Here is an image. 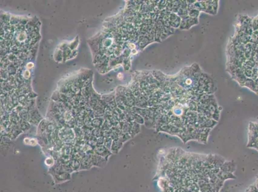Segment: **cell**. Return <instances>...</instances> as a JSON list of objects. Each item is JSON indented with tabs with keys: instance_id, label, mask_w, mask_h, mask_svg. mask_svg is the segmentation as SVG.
I'll return each instance as SVG.
<instances>
[{
	"instance_id": "obj_1",
	"label": "cell",
	"mask_w": 258,
	"mask_h": 192,
	"mask_svg": "<svg viewBox=\"0 0 258 192\" xmlns=\"http://www.w3.org/2000/svg\"><path fill=\"white\" fill-rule=\"evenodd\" d=\"M58 135L59 138H60L64 143H71V145H73L72 143H73L74 145L75 135L73 129H72V128L67 126H64L61 130H58Z\"/></svg>"
},
{
	"instance_id": "obj_2",
	"label": "cell",
	"mask_w": 258,
	"mask_h": 192,
	"mask_svg": "<svg viewBox=\"0 0 258 192\" xmlns=\"http://www.w3.org/2000/svg\"><path fill=\"white\" fill-rule=\"evenodd\" d=\"M88 156L93 167L94 166L99 168H104L107 163V161H108V159L98 156L95 153L91 154Z\"/></svg>"
},
{
	"instance_id": "obj_3",
	"label": "cell",
	"mask_w": 258,
	"mask_h": 192,
	"mask_svg": "<svg viewBox=\"0 0 258 192\" xmlns=\"http://www.w3.org/2000/svg\"><path fill=\"white\" fill-rule=\"evenodd\" d=\"M51 175L52 176V178L55 184H59L66 182V181H69L71 179V174L62 171L53 174Z\"/></svg>"
},
{
	"instance_id": "obj_4",
	"label": "cell",
	"mask_w": 258,
	"mask_h": 192,
	"mask_svg": "<svg viewBox=\"0 0 258 192\" xmlns=\"http://www.w3.org/2000/svg\"><path fill=\"white\" fill-rule=\"evenodd\" d=\"M198 23V18H191L188 15L187 17L182 19L179 28L181 30H188L190 29L191 26L196 25Z\"/></svg>"
},
{
	"instance_id": "obj_5",
	"label": "cell",
	"mask_w": 258,
	"mask_h": 192,
	"mask_svg": "<svg viewBox=\"0 0 258 192\" xmlns=\"http://www.w3.org/2000/svg\"><path fill=\"white\" fill-rule=\"evenodd\" d=\"M7 136L10 140H15L20 134L23 133V132L18 127V125L11 123L10 126L7 129Z\"/></svg>"
},
{
	"instance_id": "obj_6",
	"label": "cell",
	"mask_w": 258,
	"mask_h": 192,
	"mask_svg": "<svg viewBox=\"0 0 258 192\" xmlns=\"http://www.w3.org/2000/svg\"><path fill=\"white\" fill-rule=\"evenodd\" d=\"M30 113V120L29 123L34 126H39L40 122L43 120L42 117L39 114L38 111L35 108H34L29 111Z\"/></svg>"
},
{
	"instance_id": "obj_7",
	"label": "cell",
	"mask_w": 258,
	"mask_h": 192,
	"mask_svg": "<svg viewBox=\"0 0 258 192\" xmlns=\"http://www.w3.org/2000/svg\"><path fill=\"white\" fill-rule=\"evenodd\" d=\"M94 152L96 154H97V155L105 158L106 159H108L109 157L112 154L111 150L107 149L104 145L96 146L94 148Z\"/></svg>"
},
{
	"instance_id": "obj_8",
	"label": "cell",
	"mask_w": 258,
	"mask_h": 192,
	"mask_svg": "<svg viewBox=\"0 0 258 192\" xmlns=\"http://www.w3.org/2000/svg\"><path fill=\"white\" fill-rule=\"evenodd\" d=\"M182 19L177 14L171 13L170 15V20L169 22L170 24V26L173 28H179Z\"/></svg>"
},
{
	"instance_id": "obj_9",
	"label": "cell",
	"mask_w": 258,
	"mask_h": 192,
	"mask_svg": "<svg viewBox=\"0 0 258 192\" xmlns=\"http://www.w3.org/2000/svg\"><path fill=\"white\" fill-rule=\"evenodd\" d=\"M136 106L140 108H147L148 104V99L146 98V95L141 94L136 99Z\"/></svg>"
},
{
	"instance_id": "obj_10",
	"label": "cell",
	"mask_w": 258,
	"mask_h": 192,
	"mask_svg": "<svg viewBox=\"0 0 258 192\" xmlns=\"http://www.w3.org/2000/svg\"><path fill=\"white\" fill-rule=\"evenodd\" d=\"M92 167L93 165L90 162L89 156L86 154V155L84 157H83V158L81 160H80V168L79 171H81V170H89Z\"/></svg>"
},
{
	"instance_id": "obj_11",
	"label": "cell",
	"mask_w": 258,
	"mask_h": 192,
	"mask_svg": "<svg viewBox=\"0 0 258 192\" xmlns=\"http://www.w3.org/2000/svg\"><path fill=\"white\" fill-rule=\"evenodd\" d=\"M220 170L225 172L233 173L236 170V164L233 161L225 162L220 168Z\"/></svg>"
},
{
	"instance_id": "obj_12",
	"label": "cell",
	"mask_w": 258,
	"mask_h": 192,
	"mask_svg": "<svg viewBox=\"0 0 258 192\" xmlns=\"http://www.w3.org/2000/svg\"><path fill=\"white\" fill-rule=\"evenodd\" d=\"M243 86L250 88L252 91H253L256 94H258V87L256 85L254 80L250 78H247Z\"/></svg>"
},
{
	"instance_id": "obj_13",
	"label": "cell",
	"mask_w": 258,
	"mask_h": 192,
	"mask_svg": "<svg viewBox=\"0 0 258 192\" xmlns=\"http://www.w3.org/2000/svg\"><path fill=\"white\" fill-rule=\"evenodd\" d=\"M123 146V143L121 142L120 140H113L111 148V151L112 153V154H117L121 150Z\"/></svg>"
},
{
	"instance_id": "obj_14",
	"label": "cell",
	"mask_w": 258,
	"mask_h": 192,
	"mask_svg": "<svg viewBox=\"0 0 258 192\" xmlns=\"http://www.w3.org/2000/svg\"><path fill=\"white\" fill-rule=\"evenodd\" d=\"M186 2H181L180 7L179 10L178 12H177V15H178L181 19L185 18L188 16V10L187 8V3H185Z\"/></svg>"
},
{
	"instance_id": "obj_15",
	"label": "cell",
	"mask_w": 258,
	"mask_h": 192,
	"mask_svg": "<svg viewBox=\"0 0 258 192\" xmlns=\"http://www.w3.org/2000/svg\"><path fill=\"white\" fill-rule=\"evenodd\" d=\"M217 177L219 179L222 180V181H224L227 179H236V177L233 175V173H230L229 172H225L223 170H220V172L217 175Z\"/></svg>"
},
{
	"instance_id": "obj_16",
	"label": "cell",
	"mask_w": 258,
	"mask_h": 192,
	"mask_svg": "<svg viewBox=\"0 0 258 192\" xmlns=\"http://www.w3.org/2000/svg\"><path fill=\"white\" fill-rule=\"evenodd\" d=\"M69 165H70V167H71L72 170H73V172H78L80 170V161L78 160V159L73 158V157H71L70 160H69Z\"/></svg>"
},
{
	"instance_id": "obj_17",
	"label": "cell",
	"mask_w": 258,
	"mask_h": 192,
	"mask_svg": "<svg viewBox=\"0 0 258 192\" xmlns=\"http://www.w3.org/2000/svg\"><path fill=\"white\" fill-rule=\"evenodd\" d=\"M50 120L48 119H43L38 126V130H37V134L38 135H41L43 134L46 131L47 126L49 124Z\"/></svg>"
},
{
	"instance_id": "obj_18",
	"label": "cell",
	"mask_w": 258,
	"mask_h": 192,
	"mask_svg": "<svg viewBox=\"0 0 258 192\" xmlns=\"http://www.w3.org/2000/svg\"><path fill=\"white\" fill-rule=\"evenodd\" d=\"M226 162L224 158L220 156H214V162H213V167L220 168L223 163Z\"/></svg>"
},
{
	"instance_id": "obj_19",
	"label": "cell",
	"mask_w": 258,
	"mask_h": 192,
	"mask_svg": "<svg viewBox=\"0 0 258 192\" xmlns=\"http://www.w3.org/2000/svg\"><path fill=\"white\" fill-rule=\"evenodd\" d=\"M30 124L28 121H26L22 119H20V120L19 121L18 126L20 128L23 132L27 131L30 129Z\"/></svg>"
},
{
	"instance_id": "obj_20",
	"label": "cell",
	"mask_w": 258,
	"mask_h": 192,
	"mask_svg": "<svg viewBox=\"0 0 258 192\" xmlns=\"http://www.w3.org/2000/svg\"><path fill=\"white\" fill-rule=\"evenodd\" d=\"M152 42V41L150 40V39H148L147 37L144 36H144L141 35V37H139V39H138L139 46L141 48H142V49H143V48L145 46H147L150 43V42Z\"/></svg>"
},
{
	"instance_id": "obj_21",
	"label": "cell",
	"mask_w": 258,
	"mask_h": 192,
	"mask_svg": "<svg viewBox=\"0 0 258 192\" xmlns=\"http://www.w3.org/2000/svg\"><path fill=\"white\" fill-rule=\"evenodd\" d=\"M105 119V117H99V118H94L92 120V126L93 128H101Z\"/></svg>"
},
{
	"instance_id": "obj_22",
	"label": "cell",
	"mask_w": 258,
	"mask_h": 192,
	"mask_svg": "<svg viewBox=\"0 0 258 192\" xmlns=\"http://www.w3.org/2000/svg\"><path fill=\"white\" fill-rule=\"evenodd\" d=\"M139 131H140V126L139 124L136 123V122H132V127L131 130L129 132V134L131 136V137H133L139 133Z\"/></svg>"
},
{
	"instance_id": "obj_23",
	"label": "cell",
	"mask_w": 258,
	"mask_h": 192,
	"mask_svg": "<svg viewBox=\"0 0 258 192\" xmlns=\"http://www.w3.org/2000/svg\"><path fill=\"white\" fill-rule=\"evenodd\" d=\"M216 124L217 121H215L214 120L212 119H207L200 126L201 128H209V129H211Z\"/></svg>"
},
{
	"instance_id": "obj_24",
	"label": "cell",
	"mask_w": 258,
	"mask_h": 192,
	"mask_svg": "<svg viewBox=\"0 0 258 192\" xmlns=\"http://www.w3.org/2000/svg\"><path fill=\"white\" fill-rule=\"evenodd\" d=\"M19 114L16 112L12 111V113L10 115V120L11 122V123L18 125L19 121L20 120V117L18 115Z\"/></svg>"
},
{
	"instance_id": "obj_25",
	"label": "cell",
	"mask_w": 258,
	"mask_h": 192,
	"mask_svg": "<svg viewBox=\"0 0 258 192\" xmlns=\"http://www.w3.org/2000/svg\"><path fill=\"white\" fill-rule=\"evenodd\" d=\"M56 163V160L55 158L52 156H48L46 159L45 160V164L46 167L51 168L53 165H54Z\"/></svg>"
},
{
	"instance_id": "obj_26",
	"label": "cell",
	"mask_w": 258,
	"mask_h": 192,
	"mask_svg": "<svg viewBox=\"0 0 258 192\" xmlns=\"http://www.w3.org/2000/svg\"><path fill=\"white\" fill-rule=\"evenodd\" d=\"M7 71H8L10 76H13L14 75V74H17L18 67H16L14 63H10L8 66V67H7Z\"/></svg>"
},
{
	"instance_id": "obj_27",
	"label": "cell",
	"mask_w": 258,
	"mask_h": 192,
	"mask_svg": "<svg viewBox=\"0 0 258 192\" xmlns=\"http://www.w3.org/2000/svg\"><path fill=\"white\" fill-rule=\"evenodd\" d=\"M104 131L102 130L101 128H93L92 130V136H94L96 138H100L104 136Z\"/></svg>"
},
{
	"instance_id": "obj_28",
	"label": "cell",
	"mask_w": 258,
	"mask_h": 192,
	"mask_svg": "<svg viewBox=\"0 0 258 192\" xmlns=\"http://www.w3.org/2000/svg\"><path fill=\"white\" fill-rule=\"evenodd\" d=\"M101 99L102 100H104L105 102L107 104L110 102H111L112 101H113L115 99V95L114 94H107V95H102Z\"/></svg>"
},
{
	"instance_id": "obj_29",
	"label": "cell",
	"mask_w": 258,
	"mask_h": 192,
	"mask_svg": "<svg viewBox=\"0 0 258 192\" xmlns=\"http://www.w3.org/2000/svg\"><path fill=\"white\" fill-rule=\"evenodd\" d=\"M131 138L132 137L130 135V134H129V133H124L121 132V133L120 134V136L119 140H120L123 143H124V142H127V140H128L129 139H131Z\"/></svg>"
},
{
	"instance_id": "obj_30",
	"label": "cell",
	"mask_w": 258,
	"mask_h": 192,
	"mask_svg": "<svg viewBox=\"0 0 258 192\" xmlns=\"http://www.w3.org/2000/svg\"><path fill=\"white\" fill-rule=\"evenodd\" d=\"M112 126H113L112 125V124L111 123V122L109 120L105 119V121H104V122L103 125H102V126H101V128L102 129V130L105 131V130H111V128L112 127Z\"/></svg>"
},
{
	"instance_id": "obj_31",
	"label": "cell",
	"mask_w": 258,
	"mask_h": 192,
	"mask_svg": "<svg viewBox=\"0 0 258 192\" xmlns=\"http://www.w3.org/2000/svg\"><path fill=\"white\" fill-rule=\"evenodd\" d=\"M173 112H174V114H175V116L179 117V116L182 115V113L184 112V110L181 107H180V106H175V107L173 108Z\"/></svg>"
},
{
	"instance_id": "obj_32",
	"label": "cell",
	"mask_w": 258,
	"mask_h": 192,
	"mask_svg": "<svg viewBox=\"0 0 258 192\" xmlns=\"http://www.w3.org/2000/svg\"><path fill=\"white\" fill-rule=\"evenodd\" d=\"M134 122L139 124H142L144 123V119L142 116L137 114H134Z\"/></svg>"
},
{
	"instance_id": "obj_33",
	"label": "cell",
	"mask_w": 258,
	"mask_h": 192,
	"mask_svg": "<svg viewBox=\"0 0 258 192\" xmlns=\"http://www.w3.org/2000/svg\"><path fill=\"white\" fill-rule=\"evenodd\" d=\"M188 106H189V109L191 111H197L198 109V104L196 101L192 100L190 101V103L188 104Z\"/></svg>"
},
{
	"instance_id": "obj_34",
	"label": "cell",
	"mask_w": 258,
	"mask_h": 192,
	"mask_svg": "<svg viewBox=\"0 0 258 192\" xmlns=\"http://www.w3.org/2000/svg\"><path fill=\"white\" fill-rule=\"evenodd\" d=\"M199 14L200 11H198L197 9H193L191 10H190V11H188V15L193 18H198Z\"/></svg>"
},
{
	"instance_id": "obj_35",
	"label": "cell",
	"mask_w": 258,
	"mask_h": 192,
	"mask_svg": "<svg viewBox=\"0 0 258 192\" xmlns=\"http://www.w3.org/2000/svg\"><path fill=\"white\" fill-rule=\"evenodd\" d=\"M252 27L253 28L254 31L258 30V15L252 20Z\"/></svg>"
},
{
	"instance_id": "obj_36",
	"label": "cell",
	"mask_w": 258,
	"mask_h": 192,
	"mask_svg": "<svg viewBox=\"0 0 258 192\" xmlns=\"http://www.w3.org/2000/svg\"><path fill=\"white\" fill-rule=\"evenodd\" d=\"M1 64H2V65H1L2 69H7V67L10 64V61L8 59V58H4V59H2V62H1Z\"/></svg>"
},
{
	"instance_id": "obj_37",
	"label": "cell",
	"mask_w": 258,
	"mask_h": 192,
	"mask_svg": "<svg viewBox=\"0 0 258 192\" xmlns=\"http://www.w3.org/2000/svg\"><path fill=\"white\" fill-rule=\"evenodd\" d=\"M112 142H113V140H112L111 137H109V138H105L104 146L107 149H109V150H111V148L112 144Z\"/></svg>"
},
{
	"instance_id": "obj_38",
	"label": "cell",
	"mask_w": 258,
	"mask_h": 192,
	"mask_svg": "<svg viewBox=\"0 0 258 192\" xmlns=\"http://www.w3.org/2000/svg\"><path fill=\"white\" fill-rule=\"evenodd\" d=\"M253 69H246L244 70V74L247 78H251L253 76Z\"/></svg>"
},
{
	"instance_id": "obj_39",
	"label": "cell",
	"mask_w": 258,
	"mask_h": 192,
	"mask_svg": "<svg viewBox=\"0 0 258 192\" xmlns=\"http://www.w3.org/2000/svg\"><path fill=\"white\" fill-rule=\"evenodd\" d=\"M105 140V138L104 136H101L100 138H98L97 139V146H103L104 145Z\"/></svg>"
},
{
	"instance_id": "obj_40",
	"label": "cell",
	"mask_w": 258,
	"mask_h": 192,
	"mask_svg": "<svg viewBox=\"0 0 258 192\" xmlns=\"http://www.w3.org/2000/svg\"><path fill=\"white\" fill-rule=\"evenodd\" d=\"M30 71L28 70H27V69H26V70L23 71V78L25 79H28L30 78Z\"/></svg>"
},
{
	"instance_id": "obj_41",
	"label": "cell",
	"mask_w": 258,
	"mask_h": 192,
	"mask_svg": "<svg viewBox=\"0 0 258 192\" xmlns=\"http://www.w3.org/2000/svg\"><path fill=\"white\" fill-rule=\"evenodd\" d=\"M38 140L36 139V138H30V143L29 146H35L37 145V143H38Z\"/></svg>"
},
{
	"instance_id": "obj_42",
	"label": "cell",
	"mask_w": 258,
	"mask_h": 192,
	"mask_svg": "<svg viewBox=\"0 0 258 192\" xmlns=\"http://www.w3.org/2000/svg\"><path fill=\"white\" fill-rule=\"evenodd\" d=\"M111 130H105L104 132V136L105 138H109L111 137Z\"/></svg>"
},
{
	"instance_id": "obj_43",
	"label": "cell",
	"mask_w": 258,
	"mask_h": 192,
	"mask_svg": "<svg viewBox=\"0 0 258 192\" xmlns=\"http://www.w3.org/2000/svg\"><path fill=\"white\" fill-rule=\"evenodd\" d=\"M218 1H213V8L214 10V14L216 13L217 10L218 9Z\"/></svg>"
},
{
	"instance_id": "obj_44",
	"label": "cell",
	"mask_w": 258,
	"mask_h": 192,
	"mask_svg": "<svg viewBox=\"0 0 258 192\" xmlns=\"http://www.w3.org/2000/svg\"><path fill=\"white\" fill-rule=\"evenodd\" d=\"M10 23H11V24H18V23H19V20L18 18H11V21H10Z\"/></svg>"
},
{
	"instance_id": "obj_45",
	"label": "cell",
	"mask_w": 258,
	"mask_h": 192,
	"mask_svg": "<svg viewBox=\"0 0 258 192\" xmlns=\"http://www.w3.org/2000/svg\"><path fill=\"white\" fill-rule=\"evenodd\" d=\"M130 50H128V48H127L124 50V52H123V54L122 55V56H125V57H128L130 55Z\"/></svg>"
},
{
	"instance_id": "obj_46",
	"label": "cell",
	"mask_w": 258,
	"mask_h": 192,
	"mask_svg": "<svg viewBox=\"0 0 258 192\" xmlns=\"http://www.w3.org/2000/svg\"><path fill=\"white\" fill-rule=\"evenodd\" d=\"M30 141V138H25V139L23 140V142H24L25 145H29Z\"/></svg>"
},
{
	"instance_id": "obj_47",
	"label": "cell",
	"mask_w": 258,
	"mask_h": 192,
	"mask_svg": "<svg viewBox=\"0 0 258 192\" xmlns=\"http://www.w3.org/2000/svg\"><path fill=\"white\" fill-rule=\"evenodd\" d=\"M33 66H34V63L32 62H29L27 65H26V68H27L28 69H30L33 67Z\"/></svg>"
},
{
	"instance_id": "obj_48",
	"label": "cell",
	"mask_w": 258,
	"mask_h": 192,
	"mask_svg": "<svg viewBox=\"0 0 258 192\" xmlns=\"http://www.w3.org/2000/svg\"><path fill=\"white\" fill-rule=\"evenodd\" d=\"M137 51L136 49H134V50H132V54H134V55L137 54Z\"/></svg>"
},
{
	"instance_id": "obj_49",
	"label": "cell",
	"mask_w": 258,
	"mask_h": 192,
	"mask_svg": "<svg viewBox=\"0 0 258 192\" xmlns=\"http://www.w3.org/2000/svg\"><path fill=\"white\" fill-rule=\"evenodd\" d=\"M118 78H120V79L123 78V74L121 73L118 74Z\"/></svg>"
},
{
	"instance_id": "obj_50",
	"label": "cell",
	"mask_w": 258,
	"mask_h": 192,
	"mask_svg": "<svg viewBox=\"0 0 258 192\" xmlns=\"http://www.w3.org/2000/svg\"><path fill=\"white\" fill-rule=\"evenodd\" d=\"M254 82H255V83H256V85H257V86L258 87V78H257V79H256L255 80V81H254Z\"/></svg>"
},
{
	"instance_id": "obj_51",
	"label": "cell",
	"mask_w": 258,
	"mask_h": 192,
	"mask_svg": "<svg viewBox=\"0 0 258 192\" xmlns=\"http://www.w3.org/2000/svg\"><path fill=\"white\" fill-rule=\"evenodd\" d=\"M256 187L258 189V179L257 180V184H256Z\"/></svg>"
},
{
	"instance_id": "obj_52",
	"label": "cell",
	"mask_w": 258,
	"mask_h": 192,
	"mask_svg": "<svg viewBox=\"0 0 258 192\" xmlns=\"http://www.w3.org/2000/svg\"><path fill=\"white\" fill-rule=\"evenodd\" d=\"M255 33H256L257 34H258V30H256V31H254Z\"/></svg>"
},
{
	"instance_id": "obj_53",
	"label": "cell",
	"mask_w": 258,
	"mask_h": 192,
	"mask_svg": "<svg viewBox=\"0 0 258 192\" xmlns=\"http://www.w3.org/2000/svg\"><path fill=\"white\" fill-rule=\"evenodd\" d=\"M257 78H258V71H257Z\"/></svg>"
},
{
	"instance_id": "obj_54",
	"label": "cell",
	"mask_w": 258,
	"mask_h": 192,
	"mask_svg": "<svg viewBox=\"0 0 258 192\" xmlns=\"http://www.w3.org/2000/svg\"><path fill=\"white\" fill-rule=\"evenodd\" d=\"M199 192H201V191H199Z\"/></svg>"
}]
</instances>
